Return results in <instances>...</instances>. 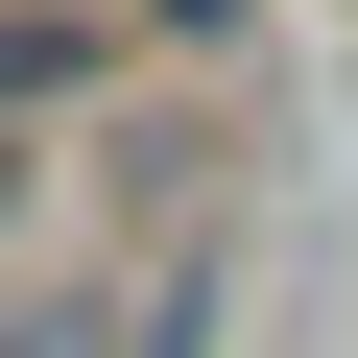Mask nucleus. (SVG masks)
I'll list each match as a JSON object with an SVG mask.
<instances>
[{
  "label": "nucleus",
  "instance_id": "obj_1",
  "mask_svg": "<svg viewBox=\"0 0 358 358\" xmlns=\"http://www.w3.org/2000/svg\"><path fill=\"white\" fill-rule=\"evenodd\" d=\"M72 72H96V24H72V0H0V120H48Z\"/></svg>",
  "mask_w": 358,
  "mask_h": 358
}]
</instances>
